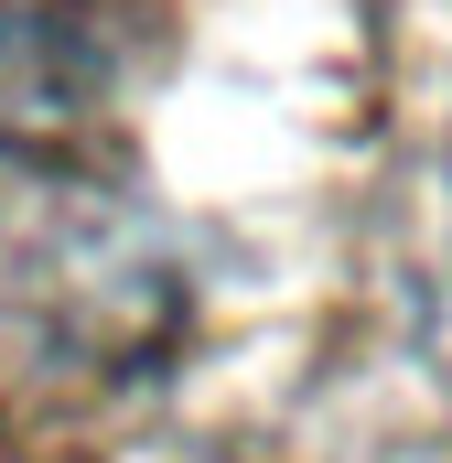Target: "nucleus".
Instances as JSON below:
<instances>
[]
</instances>
